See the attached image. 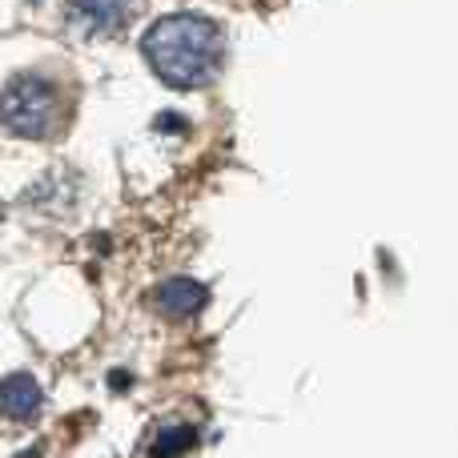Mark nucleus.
I'll return each mask as SVG.
<instances>
[{"label":"nucleus","mask_w":458,"mask_h":458,"mask_svg":"<svg viewBox=\"0 0 458 458\" xmlns=\"http://www.w3.org/2000/svg\"><path fill=\"white\" fill-rule=\"evenodd\" d=\"M201 443V430L193 427V422H161V427H153L149 443H145V454L149 458H185L193 451V446Z\"/></svg>","instance_id":"6"},{"label":"nucleus","mask_w":458,"mask_h":458,"mask_svg":"<svg viewBox=\"0 0 458 458\" xmlns=\"http://www.w3.org/2000/svg\"><path fill=\"white\" fill-rule=\"evenodd\" d=\"M141 56L153 69V77H161V85L193 93V89H206L222 72L225 37L209 16L174 13V16H161L145 32Z\"/></svg>","instance_id":"1"},{"label":"nucleus","mask_w":458,"mask_h":458,"mask_svg":"<svg viewBox=\"0 0 458 458\" xmlns=\"http://www.w3.org/2000/svg\"><path fill=\"white\" fill-rule=\"evenodd\" d=\"M64 16L81 37H121L137 16V0H64Z\"/></svg>","instance_id":"3"},{"label":"nucleus","mask_w":458,"mask_h":458,"mask_svg":"<svg viewBox=\"0 0 458 458\" xmlns=\"http://www.w3.org/2000/svg\"><path fill=\"white\" fill-rule=\"evenodd\" d=\"M40 411H45V386L37 382V374L13 370L0 378V419L29 427L40 419Z\"/></svg>","instance_id":"5"},{"label":"nucleus","mask_w":458,"mask_h":458,"mask_svg":"<svg viewBox=\"0 0 458 458\" xmlns=\"http://www.w3.org/2000/svg\"><path fill=\"white\" fill-rule=\"evenodd\" d=\"M149 301L165 322H193V318L209 306V285L190 274H177V277H165V282L149 293Z\"/></svg>","instance_id":"4"},{"label":"nucleus","mask_w":458,"mask_h":458,"mask_svg":"<svg viewBox=\"0 0 458 458\" xmlns=\"http://www.w3.org/2000/svg\"><path fill=\"white\" fill-rule=\"evenodd\" d=\"M64 121V101L56 81L40 72L13 77L0 89V129L21 141H48Z\"/></svg>","instance_id":"2"}]
</instances>
